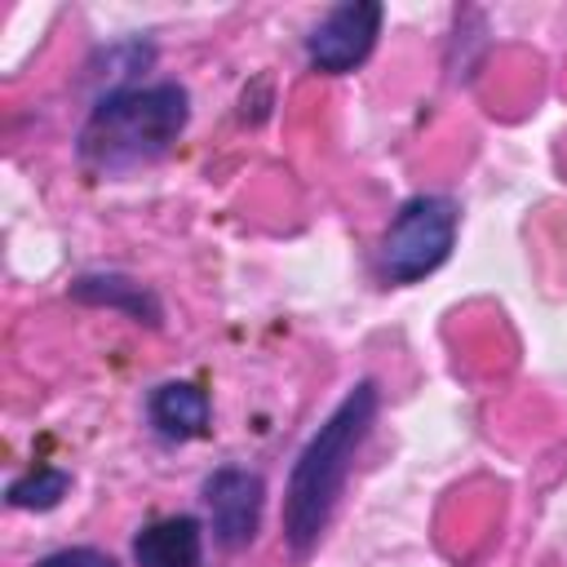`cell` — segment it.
Wrapping results in <instances>:
<instances>
[{"label": "cell", "mask_w": 567, "mask_h": 567, "mask_svg": "<svg viewBox=\"0 0 567 567\" xmlns=\"http://www.w3.org/2000/svg\"><path fill=\"white\" fill-rule=\"evenodd\" d=\"M204 505H208V518H213V536L226 545V549H239L257 536L261 527V505H266V483L261 474L252 470H239V465H226L217 474H208L204 483Z\"/></svg>", "instance_id": "obj_5"}, {"label": "cell", "mask_w": 567, "mask_h": 567, "mask_svg": "<svg viewBox=\"0 0 567 567\" xmlns=\"http://www.w3.org/2000/svg\"><path fill=\"white\" fill-rule=\"evenodd\" d=\"M372 421H377V385L359 381V385H350V394L328 412V421L310 434V443L292 461L288 492H284V540L292 554H306L323 536V527L337 509V496L346 487L350 461L363 447Z\"/></svg>", "instance_id": "obj_1"}, {"label": "cell", "mask_w": 567, "mask_h": 567, "mask_svg": "<svg viewBox=\"0 0 567 567\" xmlns=\"http://www.w3.org/2000/svg\"><path fill=\"white\" fill-rule=\"evenodd\" d=\"M456 239V204L443 195L408 199L381 235V270L394 284H416L439 270Z\"/></svg>", "instance_id": "obj_3"}, {"label": "cell", "mask_w": 567, "mask_h": 567, "mask_svg": "<svg viewBox=\"0 0 567 567\" xmlns=\"http://www.w3.org/2000/svg\"><path fill=\"white\" fill-rule=\"evenodd\" d=\"M71 487V474L66 470H35L18 483H9V505L18 509H53Z\"/></svg>", "instance_id": "obj_9"}, {"label": "cell", "mask_w": 567, "mask_h": 567, "mask_svg": "<svg viewBox=\"0 0 567 567\" xmlns=\"http://www.w3.org/2000/svg\"><path fill=\"white\" fill-rule=\"evenodd\" d=\"M182 128H186V89L177 84L120 89L93 106L80 133V159L102 173H128L159 159Z\"/></svg>", "instance_id": "obj_2"}, {"label": "cell", "mask_w": 567, "mask_h": 567, "mask_svg": "<svg viewBox=\"0 0 567 567\" xmlns=\"http://www.w3.org/2000/svg\"><path fill=\"white\" fill-rule=\"evenodd\" d=\"M377 31H381V4L377 0H350V4H337L306 40V53L319 71L328 75H341V71H354L372 44H377Z\"/></svg>", "instance_id": "obj_4"}, {"label": "cell", "mask_w": 567, "mask_h": 567, "mask_svg": "<svg viewBox=\"0 0 567 567\" xmlns=\"http://www.w3.org/2000/svg\"><path fill=\"white\" fill-rule=\"evenodd\" d=\"M35 567H120L111 554L102 549H89V545H75V549H58L49 558H40Z\"/></svg>", "instance_id": "obj_10"}, {"label": "cell", "mask_w": 567, "mask_h": 567, "mask_svg": "<svg viewBox=\"0 0 567 567\" xmlns=\"http://www.w3.org/2000/svg\"><path fill=\"white\" fill-rule=\"evenodd\" d=\"M133 558L137 567H199L204 558V532L199 518L173 514L133 536Z\"/></svg>", "instance_id": "obj_6"}, {"label": "cell", "mask_w": 567, "mask_h": 567, "mask_svg": "<svg viewBox=\"0 0 567 567\" xmlns=\"http://www.w3.org/2000/svg\"><path fill=\"white\" fill-rule=\"evenodd\" d=\"M146 412H151V425L164 439L186 443V439H199L208 430V412L213 408H208V394L199 385H190V381H164V385H155Z\"/></svg>", "instance_id": "obj_7"}, {"label": "cell", "mask_w": 567, "mask_h": 567, "mask_svg": "<svg viewBox=\"0 0 567 567\" xmlns=\"http://www.w3.org/2000/svg\"><path fill=\"white\" fill-rule=\"evenodd\" d=\"M80 301H97V306H124L133 319H151L155 323V301L142 292V284H128V279H120V275H84V279H75V288H71Z\"/></svg>", "instance_id": "obj_8"}]
</instances>
